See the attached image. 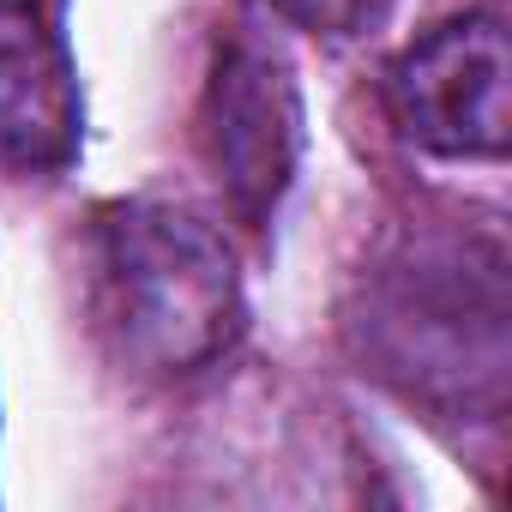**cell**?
I'll list each match as a JSON object with an SVG mask.
<instances>
[{
	"mask_svg": "<svg viewBox=\"0 0 512 512\" xmlns=\"http://www.w3.org/2000/svg\"><path fill=\"white\" fill-rule=\"evenodd\" d=\"M97 302L115 350L145 374H199L241 332V272L229 241L157 199L97 217Z\"/></svg>",
	"mask_w": 512,
	"mask_h": 512,
	"instance_id": "6da1fadb",
	"label": "cell"
},
{
	"mask_svg": "<svg viewBox=\"0 0 512 512\" xmlns=\"http://www.w3.org/2000/svg\"><path fill=\"white\" fill-rule=\"evenodd\" d=\"M506 79V25L494 13L446 19L392 61V121L434 157H500L512 139Z\"/></svg>",
	"mask_w": 512,
	"mask_h": 512,
	"instance_id": "7a4b0ae2",
	"label": "cell"
},
{
	"mask_svg": "<svg viewBox=\"0 0 512 512\" xmlns=\"http://www.w3.org/2000/svg\"><path fill=\"white\" fill-rule=\"evenodd\" d=\"M205 151L229 205L247 223H266L302 151V97L278 49L235 37L217 55L211 91H205Z\"/></svg>",
	"mask_w": 512,
	"mask_h": 512,
	"instance_id": "3957f363",
	"label": "cell"
},
{
	"mask_svg": "<svg viewBox=\"0 0 512 512\" xmlns=\"http://www.w3.org/2000/svg\"><path fill=\"white\" fill-rule=\"evenodd\" d=\"M79 145V91L31 0H0V163L61 169Z\"/></svg>",
	"mask_w": 512,
	"mask_h": 512,
	"instance_id": "277c9868",
	"label": "cell"
},
{
	"mask_svg": "<svg viewBox=\"0 0 512 512\" xmlns=\"http://www.w3.org/2000/svg\"><path fill=\"white\" fill-rule=\"evenodd\" d=\"M278 13L314 37H356L386 13V0H278Z\"/></svg>",
	"mask_w": 512,
	"mask_h": 512,
	"instance_id": "5b68a950",
	"label": "cell"
}]
</instances>
